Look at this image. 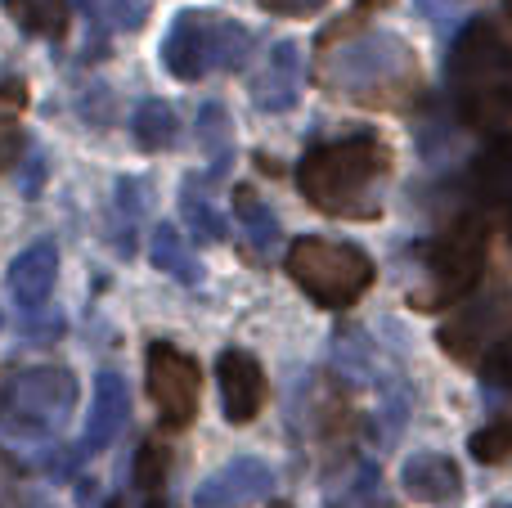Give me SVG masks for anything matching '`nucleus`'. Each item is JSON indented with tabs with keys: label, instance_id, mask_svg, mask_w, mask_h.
I'll return each instance as SVG.
<instances>
[{
	"label": "nucleus",
	"instance_id": "obj_1",
	"mask_svg": "<svg viewBox=\"0 0 512 508\" xmlns=\"http://www.w3.org/2000/svg\"><path fill=\"white\" fill-rule=\"evenodd\" d=\"M391 171V144L373 131H355L306 149L297 162V189L310 207L337 221H369L382 212V176Z\"/></svg>",
	"mask_w": 512,
	"mask_h": 508
},
{
	"label": "nucleus",
	"instance_id": "obj_2",
	"mask_svg": "<svg viewBox=\"0 0 512 508\" xmlns=\"http://www.w3.org/2000/svg\"><path fill=\"white\" fill-rule=\"evenodd\" d=\"M450 86L472 126L512 122V27L499 18H472L450 45Z\"/></svg>",
	"mask_w": 512,
	"mask_h": 508
},
{
	"label": "nucleus",
	"instance_id": "obj_3",
	"mask_svg": "<svg viewBox=\"0 0 512 508\" xmlns=\"http://www.w3.org/2000/svg\"><path fill=\"white\" fill-rule=\"evenodd\" d=\"M324 86L369 108H400L418 90V54L396 32H369L324 63Z\"/></svg>",
	"mask_w": 512,
	"mask_h": 508
},
{
	"label": "nucleus",
	"instance_id": "obj_4",
	"mask_svg": "<svg viewBox=\"0 0 512 508\" xmlns=\"http://www.w3.org/2000/svg\"><path fill=\"white\" fill-rule=\"evenodd\" d=\"M288 275L306 288L310 302L328 306V311H342V306H355L373 284V261L364 248L355 243H333L319 239V234H306L288 248L283 257Z\"/></svg>",
	"mask_w": 512,
	"mask_h": 508
},
{
	"label": "nucleus",
	"instance_id": "obj_5",
	"mask_svg": "<svg viewBox=\"0 0 512 508\" xmlns=\"http://www.w3.org/2000/svg\"><path fill=\"white\" fill-rule=\"evenodd\" d=\"M252 50V32L234 18L221 14H203V9H185L176 14L167 41H162V63H167L171 77L180 81H198L212 68L230 72L248 59Z\"/></svg>",
	"mask_w": 512,
	"mask_h": 508
},
{
	"label": "nucleus",
	"instance_id": "obj_6",
	"mask_svg": "<svg viewBox=\"0 0 512 508\" xmlns=\"http://www.w3.org/2000/svg\"><path fill=\"white\" fill-rule=\"evenodd\" d=\"M423 261H427V270H432V288H436L423 306H441V302H450V297L472 293L481 270H486V225L472 221V216H459L450 230H441L427 243Z\"/></svg>",
	"mask_w": 512,
	"mask_h": 508
},
{
	"label": "nucleus",
	"instance_id": "obj_7",
	"mask_svg": "<svg viewBox=\"0 0 512 508\" xmlns=\"http://www.w3.org/2000/svg\"><path fill=\"white\" fill-rule=\"evenodd\" d=\"M72 405H77V378L59 365H41L14 378L5 419L23 437H45V432H59L68 423Z\"/></svg>",
	"mask_w": 512,
	"mask_h": 508
},
{
	"label": "nucleus",
	"instance_id": "obj_8",
	"mask_svg": "<svg viewBox=\"0 0 512 508\" xmlns=\"http://www.w3.org/2000/svg\"><path fill=\"white\" fill-rule=\"evenodd\" d=\"M149 396L162 414V428L180 432L198 419V396H203V374L198 360H189L171 342H153L149 347Z\"/></svg>",
	"mask_w": 512,
	"mask_h": 508
},
{
	"label": "nucleus",
	"instance_id": "obj_9",
	"mask_svg": "<svg viewBox=\"0 0 512 508\" xmlns=\"http://www.w3.org/2000/svg\"><path fill=\"white\" fill-rule=\"evenodd\" d=\"M274 491V468L252 455H239L194 491V508H243Z\"/></svg>",
	"mask_w": 512,
	"mask_h": 508
},
{
	"label": "nucleus",
	"instance_id": "obj_10",
	"mask_svg": "<svg viewBox=\"0 0 512 508\" xmlns=\"http://www.w3.org/2000/svg\"><path fill=\"white\" fill-rule=\"evenodd\" d=\"M216 378H221V396H225V419L230 423H252L265 405V369L252 351H221L216 360Z\"/></svg>",
	"mask_w": 512,
	"mask_h": 508
},
{
	"label": "nucleus",
	"instance_id": "obj_11",
	"mask_svg": "<svg viewBox=\"0 0 512 508\" xmlns=\"http://www.w3.org/2000/svg\"><path fill=\"white\" fill-rule=\"evenodd\" d=\"M504 329H512V297H490V302L454 315V320L436 333V342H441L445 351H454L459 360H477L481 351H486V338H499Z\"/></svg>",
	"mask_w": 512,
	"mask_h": 508
},
{
	"label": "nucleus",
	"instance_id": "obj_12",
	"mask_svg": "<svg viewBox=\"0 0 512 508\" xmlns=\"http://www.w3.org/2000/svg\"><path fill=\"white\" fill-rule=\"evenodd\" d=\"M131 419V392H126L122 374H99L95 378V401H90V423L86 437H81V450H108L117 441V432Z\"/></svg>",
	"mask_w": 512,
	"mask_h": 508
},
{
	"label": "nucleus",
	"instance_id": "obj_13",
	"mask_svg": "<svg viewBox=\"0 0 512 508\" xmlns=\"http://www.w3.org/2000/svg\"><path fill=\"white\" fill-rule=\"evenodd\" d=\"M400 482L414 495L418 504H450L463 495V473L450 455H436V450H418L405 459L400 468Z\"/></svg>",
	"mask_w": 512,
	"mask_h": 508
},
{
	"label": "nucleus",
	"instance_id": "obj_14",
	"mask_svg": "<svg viewBox=\"0 0 512 508\" xmlns=\"http://www.w3.org/2000/svg\"><path fill=\"white\" fill-rule=\"evenodd\" d=\"M297 90H301V54L292 41H279L270 50V59H265V68L256 72L252 99L265 113H288L297 104Z\"/></svg>",
	"mask_w": 512,
	"mask_h": 508
},
{
	"label": "nucleus",
	"instance_id": "obj_15",
	"mask_svg": "<svg viewBox=\"0 0 512 508\" xmlns=\"http://www.w3.org/2000/svg\"><path fill=\"white\" fill-rule=\"evenodd\" d=\"M54 275H59V248L50 239H41L14 257V266H9V293H14V302L23 311H36L50 297Z\"/></svg>",
	"mask_w": 512,
	"mask_h": 508
},
{
	"label": "nucleus",
	"instance_id": "obj_16",
	"mask_svg": "<svg viewBox=\"0 0 512 508\" xmlns=\"http://www.w3.org/2000/svg\"><path fill=\"white\" fill-rule=\"evenodd\" d=\"M468 185L481 203L490 207H512V135L504 140L486 144V149L472 158V171H468Z\"/></svg>",
	"mask_w": 512,
	"mask_h": 508
},
{
	"label": "nucleus",
	"instance_id": "obj_17",
	"mask_svg": "<svg viewBox=\"0 0 512 508\" xmlns=\"http://www.w3.org/2000/svg\"><path fill=\"white\" fill-rule=\"evenodd\" d=\"M5 14L14 18L23 32L59 41L72 23V0H5Z\"/></svg>",
	"mask_w": 512,
	"mask_h": 508
},
{
	"label": "nucleus",
	"instance_id": "obj_18",
	"mask_svg": "<svg viewBox=\"0 0 512 508\" xmlns=\"http://www.w3.org/2000/svg\"><path fill=\"white\" fill-rule=\"evenodd\" d=\"M176 131H180V117H176V108H171L167 99H144V104L131 113V135H135V144H140V149H149V153L171 149Z\"/></svg>",
	"mask_w": 512,
	"mask_h": 508
},
{
	"label": "nucleus",
	"instance_id": "obj_19",
	"mask_svg": "<svg viewBox=\"0 0 512 508\" xmlns=\"http://www.w3.org/2000/svg\"><path fill=\"white\" fill-rule=\"evenodd\" d=\"M234 216H239V225L248 230L256 252H270L274 243H279V221H274V212L261 203V194H256L252 185L234 189Z\"/></svg>",
	"mask_w": 512,
	"mask_h": 508
},
{
	"label": "nucleus",
	"instance_id": "obj_20",
	"mask_svg": "<svg viewBox=\"0 0 512 508\" xmlns=\"http://www.w3.org/2000/svg\"><path fill=\"white\" fill-rule=\"evenodd\" d=\"M149 248H153V266H158V270L176 275L180 284H198V275H203V270H198L194 252L185 248V239H180L176 225L162 221L158 230H153V243H149Z\"/></svg>",
	"mask_w": 512,
	"mask_h": 508
},
{
	"label": "nucleus",
	"instance_id": "obj_21",
	"mask_svg": "<svg viewBox=\"0 0 512 508\" xmlns=\"http://www.w3.org/2000/svg\"><path fill=\"white\" fill-rule=\"evenodd\" d=\"M180 212H185L189 230L203 243H221L225 239V216L216 212V203L207 198V189L198 185V176H189V185L180 189Z\"/></svg>",
	"mask_w": 512,
	"mask_h": 508
},
{
	"label": "nucleus",
	"instance_id": "obj_22",
	"mask_svg": "<svg viewBox=\"0 0 512 508\" xmlns=\"http://www.w3.org/2000/svg\"><path fill=\"white\" fill-rule=\"evenodd\" d=\"M167 473H171V450L162 441H144L135 450V486L144 491L149 508H162V486H167Z\"/></svg>",
	"mask_w": 512,
	"mask_h": 508
},
{
	"label": "nucleus",
	"instance_id": "obj_23",
	"mask_svg": "<svg viewBox=\"0 0 512 508\" xmlns=\"http://www.w3.org/2000/svg\"><path fill=\"white\" fill-rule=\"evenodd\" d=\"M468 450H472V459H481V464H504L512 455V419H499V423H490V428L472 432Z\"/></svg>",
	"mask_w": 512,
	"mask_h": 508
},
{
	"label": "nucleus",
	"instance_id": "obj_24",
	"mask_svg": "<svg viewBox=\"0 0 512 508\" xmlns=\"http://www.w3.org/2000/svg\"><path fill=\"white\" fill-rule=\"evenodd\" d=\"M481 378L499 392H512V338L508 342H495L490 351H481Z\"/></svg>",
	"mask_w": 512,
	"mask_h": 508
},
{
	"label": "nucleus",
	"instance_id": "obj_25",
	"mask_svg": "<svg viewBox=\"0 0 512 508\" xmlns=\"http://www.w3.org/2000/svg\"><path fill=\"white\" fill-rule=\"evenodd\" d=\"M337 508H387L382 482H378L373 473H364V477H360V486H355V491L346 495V504H337Z\"/></svg>",
	"mask_w": 512,
	"mask_h": 508
},
{
	"label": "nucleus",
	"instance_id": "obj_26",
	"mask_svg": "<svg viewBox=\"0 0 512 508\" xmlns=\"http://www.w3.org/2000/svg\"><path fill=\"white\" fill-rule=\"evenodd\" d=\"M265 14H279V18H306V14H319L328 0H256Z\"/></svg>",
	"mask_w": 512,
	"mask_h": 508
},
{
	"label": "nucleus",
	"instance_id": "obj_27",
	"mask_svg": "<svg viewBox=\"0 0 512 508\" xmlns=\"http://www.w3.org/2000/svg\"><path fill=\"white\" fill-rule=\"evenodd\" d=\"M117 207H122V216L126 221H140V207H144V194H140V180H117Z\"/></svg>",
	"mask_w": 512,
	"mask_h": 508
},
{
	"label": "nucleus",
	"instance_id": "obj_28",
	"mask_svg": "<svg viewBox=\"0 0 512 508\" xmlns=\"http://www.w3.org/2000/svg\"><path fill=\"white\" fill-rule=\"evenodd\" d=\"M18 153H23V135H18L14 126H0V171H5Z\"/></svg>",
	"mask_w": 512,
	"mask_h": 508
},
{
	"label": "nucleus",
	"instance_id": "obj_29",
	"mask_svg": "<svg viewBox=\"0 0 512 508\" xmlns=\"http://www.w3.org/2000/svg\"><path fill=\"white\" fill-rule=\"evenodd\" d=\"M23 104H27L23 81H0V108H23Z\"/></svg>",
	"mask_w": 512,
	"mask_h": 508
},
{
	"label": "nucleus",
	"instance_id": "obj_30",
	"mask_svg": "<svg viewBox=\"0 0 512 508\" xmlns=\"http://www.w3.org/2000/svg\"><path fill=\"white\" fill-rule=\"evenodd\" d=\"M41 171H45V167H41V158H36L32 167H27V176H23V194H27V198L41 194Z\"/></svg>",
	"mask_w": 512,
	"mask_h": 508
},
{
	"label": "nucleus",
	"instance_id": "obj_31",
	"mask_svg": "<svg viewBox=\"0 0 512 508\" xmlns=\"http://www.w3.org/2000/svg\"><path fill=\"white\" fill-rule=\"evenodd\" d=\"M5 410H9V387H0V419H5Z\"/></svg>",
	"mask_w": 512,
	"mask_h": 508
},
{
	"label": "nucleus",
	"instance_id": "obj_32",
	"mask_svg": "<svg viewBox=\"0 0 512 508\" xmlns=\"http://www.w3.org/2000/svg\"><path fill=\"white\" fill-rule=\"evenodd\" d=\"M108 508H126V500H108Z\"/></svg>",
	"mask_w": 512,
	"mask_h": 508
},
{
	"label": "nucleus",
	"instance_id": "obj_33",
	"mask_svg": "<svg viewBox=\"0 0 512 508\" xmlns=\"http://www.w3.org/2000/svg\"><path fill=\"white\" fill-rule=\"evenodd\" d=\"M270 508H292V504H283V500H274V504H270Z\"/></svg>",
	"mask_w": 512,
	"mask_h": 508
},
{
	"label": "nucleus",
	"instance_id": "obj_34",
	"mask_svg": "<svg viewBox=\"0 0 512 508\" xmlns=\"http://www.w3.org/2000/svg\"><path fill=\"white\" fill-rule=\"evenodd\" d=\"M508 239H512V230H508Z\"/></svg>",
	"mask_w": 512,
	"mask_h": 508
},
{
	"label": "nucleus",
	"instance_id": "obj_35",
	"mask_svg": "<svg viewBox=\"0 0 512 508\" xmlns=\"http://www.w3.org/2000/svg\"><path fill=\"white\" fill-rule=\"evenodd\" d=\"M0 324H5V320H0Z\"/></svg>",
	"mask_w": 512,
	"mask_h": 508
},
{
	"label": "nucleus",
	"instance_id": "obj_36",
	"mask_svg": "<svg viewBox=\"0 0 512 508\" xmlns=\"http://www.w3.org/2000/svg\"><path fill=\"white\" fill-rule=\"evenodd\" d=\"M508 508H512V504H508Z\"/></svg>",
	"mask_w": 512,
	"mask_h": 508
}]
</instances>
